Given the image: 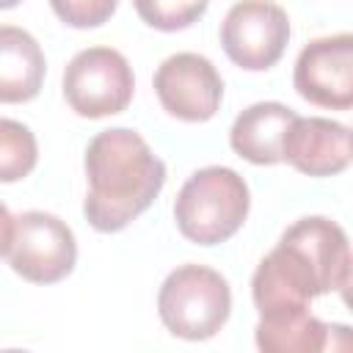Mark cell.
<instances>
[{
  "label": "cell",
  "instance_id": "cell-1",
  "mask_svg": "<svg viewBox=\"0 0 353 353\" xmlns=\"http://www.w3.org/2000/svg\"><path fill=\"white\" fill-rule=\"evenodd\" d=\"M85 221L97 232H121L160 196L165 163L135 130L113 127L91 138L85 149Z\"/></svg>",
  "mask_w": 353,
  "mask_h": 353
},
{
  "label": "cell",
  "instance_id": "cell-2",
  "mask_svg": "<svg viewBox=\"0 0 353 353\" xmlns=\"http://www.w3.org/2000/svg\"><path fill=\"white\" fill-rule=\"evenodd\" d=\"M251 193L245 179L226 165H207L188 176L176 201L174 221L185 240L218 245L245 223Z\"/></svg>",
  "mask_w": 353,
  "mask_h": 353
},
{
  "label": "cell",
  "instance_id": "cell-3",
  "mask_svg": "<svg viewBox=\"0 0 353 353\" xmlns=\"http://www.w3.org/2000/svg\"><path fill=\"white\" fill-rule=\"evenodd\" d=\"M157 312L174 336L190 342L210 339L229 320V281L207 265H179L165 276L157 292Z\"/></svg>",
  "mask_w": 353,
  "mask_h": 353
},
{
  "label": "cell",
  "instance_id": "cell-4",
  "mask_svg": "<svg viewBox=\"0 0 353 353\" xmlns=\"http://www.w3.org/2000/svg\"><path fill=\"white\" fill-rule=\"evenodd\" d=\"M135 91L132 66L113 47L80 50L63 72V97L83 119H105L121 113Z\"/></svg>",
  "mask_w": 353,
  "mask_h": 353
},
{
  "label": "cell",
  "instance_id": "cell-5",
  "mask_svg": "<svg viewBox=\"0 0 353 353\" xmlns=\"http://www.w3.org/2000/svg\"><path fill=\"white\" fill-rule=\"evenodd\" d=\"M6 256L11 270L25 281L55 284L72 273L77 262V243L58 215L28 210L14 218Z\"/></svg>",
  "mask_w": 353,
  "mask_h": 353
},
{
  "label": "cell",
  "instance_id": "cell-6",
  "mask_svg": "<svg viewBox=\"0 0 353 353\" xmlns=\"http://www.w3.org/2000/svg\"><path fill=\"white\" fill-rule=\"evenodd\" d=\"M290 41V17L273 0H240L221 25V44L232 63L248 72L276 66Z\"/></svg>",
  "mask_w": 353,
  "mask_h": 353
},
{
  "label": "cell",
  "instance_id": "cell-7",
  "mask_svg": "<svg viewBox=\"0 0 353 353\" xmlns=\"http://www.w3.org/2000/svg\"><path fill=\"white\" fill-rule=\"evenodd\" d=\"M154 94L163 110L182 121H210L223 99V80L199 52L168 55L154 72Z\"/></svg>",
  "mask_w": 353,
  "mask_h": 353
},
{
  "label": "cell",
  "instance_id": "cell-8",
  "mask_svg": "<svg viewBox=\"0 0 353 353\" xmlns=\"http://www.w3.org/2000/svg\"><path fill=\"white\" fill-rule=\"evenodd\" d=\"M295 91L328 110H350L353 105V36L336 33L309 41L292 72Z\"/></svg>",
  "mask_w": 353,
  "mask_h": 353
},
{
  "label": "cell",
  "instance_id": "cell-9",
  "mask_svg": "<svg viewBox=\"0 0 353 353\" xmlns=\"http://www.w3.org/2000/svg\"><path fill=\"white\" fill-rule=\"evenodd\" d=\"M281 160L309 176H334L350 165V130L320 116H295L281 146Z\"/></svg>",
  "mask_w": 353,
  "mask_h": 353
},
{
  "label": "cell",
  "instance_id": "cell-10",
  "mask_svg": "<svg viewBox=\"0 0 353 353\" xmlns=\"http://www.w3.org/2000/svg\"><path fill=\"white\" fill-rule=\"evenodd\" d=\"M298 113L281 102L248 105L229 130V146L254 165L281 163L284 135Z\"/></svg>",
  "mask_w": 353,
  "mask_h": 353
},
{
  "label": "cell",
  "instance_id": "cell-11",
  "mask_svg": "<svg viewBox=\"0 0 353 353\" xmlns=\"http://www.w3.org/2000/svg\"><path fill=\"white\" fill-rule=\"evenodd\" d=\"M47 61L39 41L17 28L0 25V102L19 105L39 97Z\"/></svg>",
  "mask_w": 353,
  "mask_h": 353
},
{
  "label": "cell",
  "instance_id": "cell-12",
  "mask_svg": "<svg viewBox=\"0 0 353 353\" xmlns=\"http://www.w3.org/2000/svg\"><path fill=\"white\" fill-rule=\"evenodd\" d=\"M347 325H328L317 320L309 309L284 312L259 317L256 323V347L265 353H317V350H339L334 342L336 334H347Z\"/></svg>",
  "mask_w": 353,
  "mask_h": 353
},
{
  "label": "cell",
  "instance_id": "cell-13",
  "mask_svg": "<svg viewBox=\"0 0 353 353\" xmlns=\"http://www.w3.org/2000/svg\"><path fill=\"white\" fill-rule=\"evenodd\" d=\"M39 163L33 132L14 119H0V182L25 179Z\"/></svg>",
  "mask_w": 353,
  "mask_h": 353
},
{
  "label": "cell",
  "instance_id": "cell-14",
  "mask_svg": "<svg viewBox=\"0 0 353 353\" xmlns=\"http://www.w3.org/2000/svg\"><path fill=\"white\" fill-rule=\"evenodd\" d=\"M138 17L154 30H185L204 17L210 0H132Z\"/></svg>",
  "mask_w": 353,
  "mask_h": 353
},
{
  "label": "cell",
  "instance_id": "cell-15",
  "mask_svg": "<svg viewBox=\"0 0 353 353\" xmlns=\"http://www.w3.org/2000/svg\"><path fill=\"white\" fill-rule=\"evenodd\" d=\"M50 6L69 28H99L113 17L119 0H50Z\"/></svg>",
  "mask_w": 353,
  "mask_h": 353
},
{
  "label": "cell",
  "instance_id": "cell-16",
  "mask_svg": "<svg viewBox=\"0 0 353 353\" xmlns=\"http://www.w3.org/2000/svg\"><path fill=\"white\" fill-rule=\"evenodd\" d=\"M11 226H14V215H11V212H8V207L0 201V256H6V251H8Z\"/></svg>",
  "mask_w": 353,
  "mask_h": 353
},
{
  "label": "cell",
  "instance_id": "cell-17",
  "mask_svg": "<svg viewBox=\"0 0 353 353\" xmlns=\"http://www.w3.org/2000/svg\"><path fill=\"white\" fill-rule=\"evenodd\" d=\"M22 0H0V8H14V6H19Z\"/></svg>",
  "mask_w": 353,
  "mask_h": 353
}]
</instances>
